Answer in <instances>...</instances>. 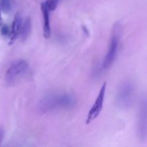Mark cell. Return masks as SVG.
<instances>
[{
  "label": "cell",
  "instance_id": "7",
  "mask_svg": "<svg viewBox=\"0 0 147 147\" xmlns=\"http://www.w3.org/2000/svg\"><path fill=\"white\" fill-rule=\"evenodd\" d=\"M41 11L42 13L43 18V36L45 39H49L51 35V28H50V11L45 7L44 3H41Z\"/></svg>",
  "mask_w": 147,
  "mask_h": 147
},
{
  "label": "cell",
  "instance_id": "2",
  "mask_svg": "<svg viewBox=\"0 0 147 147\" xmlns=\"http://www.w3.org/2000/svg\"><path fill=\"white\" fill-rule=\"evenodd\" d=\"M121 35V27L120 24L116 23L113 26L109 50L103 60V66L105 69H109V67H111L116 60L119 51Z\"/></svg>",
  "mask_w": 147,
  "mask_h": 147
},
{
  "label": "cell",
  "instance_id": "11",
  "mask_svg": "<svg viewBox=\"0 0 147 147\" xmlns=\"http://www.w3.org/2000/svg\"><path fill=\"white\" fill-rule=\"evenodd\" d=\"M60 0H46V1H43L45 7L48 9L50 11H54L56 8H57L58 3Z\"/></svg>",
  "mask_w": 147,
  "mask_h": 147
},
{
  "label": "cell",
  "instance_id": "5",
  "mask_svg": "<svg viewBox=\"0 0 147 147\" xmlns=\"http://www.w3.org/2000/svg\"><path fill=\"white\" fill-rule=\"evenodd\" d=\"M137 134L141 142L147 140V94L143 96L139 103Z\"/></svg>",
  "mask_w": 147,
  "mask_h": 147
},
{
  "label": "cell",
  "instance_id": "9",
  "mask_svg": "<svg viewBox=\"0 0 147 147\" xmlns=\"http://www.w3.org/2000/svg\"><path fill=\"white\" fill-rule=\"evenodd\" d=\"M32 30V22L31 19L30 17H27L25 21L22 23L21 27V31H20V35L21 36L22 40H27L30 36Z\"/></svg>",
  "mask_w": 147,
  "mask_h": 147
},
{
  "label": "cell",
  "instance_id": "4",
  "mask_svg": "<svg viewBox=\"0 0 147 147\" xmlns=\"http://www.w3.org/2000/svg\"><path fill=\"white\" fill-rule=\"evenodd\" d=\"M29 63L24 60H17L12 62L5 73L6 83L12 85L24 77L29 71Z\"/></svg>",
  "mask_w": 147,
  "mask_h": 147
},
{
  "label": "cell",
  "instance_id": "12",
  "mask_svg": "<svg viewBox=\"0 0 147 147\" xmlns=\"http://www.w3.org/2000/svg\"><path fill=\"white\" fill-rule=\"evenodd\" d=\"M4 131L2 128L0 127V144H1V142L3 141V139H4Z\"/></svg>",
  "mask_w": 147,
  "mask_h": 147
},
{
  "label": "cell",
  "instance_id": "10",
  "mask_svg": "<svg viewBox=\"0 0 147 147\" xmlns=\"http://www.w3.org/2000/svg\"><path fill=\"white\" fill-rule=\"evenodd\" d=\"M12 0H0V12L7 14L12 9Z\"/></svg>",
  "mask_w": 147,
  "mask_h": 147
},
{
  "label": "cell",
  "instance_id": "8",
  "mask_svg": "<svg viewBox=\"0 0 147 147\" xmlns=\"http://www.w3.org/2000/svg\"><path fill=\"white\" fill-rule=\"evenodd\" d=\"M22 19L20 14L17 13L14 17L12 24L11 27V32H10V39L11 42H14L17 37L20 35L22 27Z\"/></svg>",
  "mask_w": 147,
  "mask_h": 147
},
{
  "label": "cell",
  "instance_id": "1",
  "mask_svg": "<svg viewBox=\"0 0 147 147\" xmlns=\"http://www.w3.org/2000/svg\"><path fill=\"white\" fill-rule=\"evenodd\" d=\"M76 103V98L69 93H50L40 100L39 109L42 113H46L59 109H70Z\"/></svg>",
  "mask_w": 147,
  "mask_h": 147
},
{
  "label": "cell",
  "instance_id": "6",
  "mask_svg": "<svg viewBox=\"0 0 147 147\" xmlns=\"http://www.w3.org/2000/svg\"><path fill=\"white\" fill-rule=\"evenodd\" d=\"M106 86H107V83H104L103 86H101V88H100V91H99L98 96H97L96 100H95V103H93V106H92L91 109L89 111L88 113V116L86 121V124H89L92 121H93L99 116V114L101 112L102 109H103V103H104L105 95H106Z\"/></svg>",
  "mask_w": 147,
  "mask_h": 147
},
{
  "label": "cell",
  "instance_id": "3",
  "mask_svg": "<svg viewBox=\"0 0 147 147\" xmlns=\"http://www.w3.org/2000/svg\"><path fill=\"white\" fill-rule=\"evenodd\" d=\"M135 85L130 80L121 84L116 94V105L120 109H126L132 105L135 96Z\"/></svg>",
  "mask_w": 147,
  "mask_h": 147
}]
</instances>
